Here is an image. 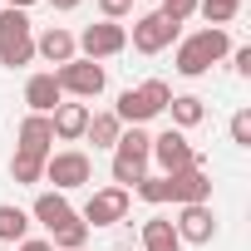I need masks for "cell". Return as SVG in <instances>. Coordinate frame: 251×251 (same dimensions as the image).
<instances>
[{
    "label": "cell",
    "mask_w": 251,
    "mask_h": 251,
    "mask_svg": "<svg viewBox=\"0 0 251 251\" xmlns=\"http://www.w3.org/2000/svg\"><path fill=\"white\" fill-rule=\"evenodd\" d=\"M15 251H54V246H50V236H25V241H15Z\"/></svg>",
    "instance_id": "f546056e"
},
{
    "label": "cell",
    "mask_w": 251,
    "mask_h": 251,
    "mask_svg": "<svg viewBox=\"0 0 251 251\" xmlns=\"http://www.w3.org/2000/svg\"><path fill=\"white\" fill-rule=\"evenodd\" d=\"M74 45L84 50V59H113L128 50V30H123L118 20H99V25H84V35H74Z\"/></svg>",
    "instance_id": "9c48e42d"
},
{
    "label": "cell",
    "mask_w": 251,
    "mask_h": 251,
    "mask_svg": "<svg viewBox=\"0 0 251 251\" xmlns=\"http://www.w3.org/2000/svg\"><path fill=\"white\" fill-rule=\"evenodd\" d=\"M45 182H54L50 192H74V187L94 182L89 153H84V148H59V153H50V158H45Z\"/></svg>",
    "instance_id": "8992f818"
},
{
    "label": "cell",
    "mask_w": 251,
    "mask_h": 251,
    "mask_svg": "<svg viewBox=\"0 0 251 251\" xmlns=\"http://www.w3.org/2000/svg\"><path fill=\"white\" fill-rule=\"evenodd\" d=\"M168 99H173L168 79H143L138 89H123V94H118L113 113H118V123H123V128H143L148 118L168 113Z\"/></svg>",
    "instance_id": "3957f363"
},
{
    "label": "cell",
    "mask_w": 251,
    "mask_h": 251,
    "mask_svg": "<svg viewBox=\"0 0 251 251\" xmlns=\"http://www.w3.org/2000/svg\"><path fill=\"white\" fill-rule=\"evenodd\" d=\"M128 10H133V0H99V15L103 20H123Z\"/></svg>",
    "instance_id": "83f0119b"
},
{
    "label": "cell",
    "mask_w": 251,
    "mask_h": 251,
    "mask_svg": "<svg viewBox=\"0 0 251 251\" xmlns=\"http://www.w3.org/2000/svg\"><path fill=\"white\" fill-rule=\"evenodd\" d=\"M177 30H182V25H173L163 10H148V15H138V20H133L128 45H133L138 54H163L168 45H177Z\"/></svg>",
    "instance_id": "30bf717a"
},
{
    "label": "cell",
    "mask_w": 251,
    "mask_h": 251,
    "mask_svg": "<svg viewBox=\"0 0 251 251\" xmlns=\"http://www.w3.org/2000/svg\"><path fill=\"white\" fill-rule=\"evenodd\" d=\"M231 54V35L226 30H212V25H202L197 35H187V40H177V54H173V69L182 74V79H202L212 64H222Z\"/></svg>",
    "instance_id": "6da1fadb"
},
{
    "label": "cell",
    "mask_w": 251,
    "mask_h": 251,
    "mask_svg": "<svg viewBox=\"0 0 251 251\" xmlns=\"http://www.w3.org/2000/svg\"><path fill=\"white\" fill-rule=\"evenodd\" d=\"M54 10H79V0H50Z\"/></svg>",
    "instance_id": "1f68e13d"
},
{
    "label": "cell",
    "mask_w": 251,
    "mask_h": 251,
    "mask_svg": "<svg viewBox=\"0 0 251 251\" xmlns=\"http://www.w3.org/2000/svg\"><path fill=\"white\" fill-rule=\"evenodd\" d=\"M128 207H133V197H128V187H94L89 192V202H84V226L89 231H99V226H118L123 217H128Z\"/></svg>",
    "instance_id": "52a82bcc"
},
{
    "label": "cell",
    "mask_w": 251,
    "mask_h": 251,
    "mask_svg": "<svg viewBox=\"0 0 251 251\" xmlns=\"http://www.w3.org/2000/svg\"><path fill=\"white\" fill-rule=\"evenodd\" d=\"M133 192H138V197H143L148 207H163V202H168V177H163V173H158V177L148 173V177H143V182H138Z\"/></svg>",
    "instance_id": "d4e9b609"
},
{
    "label": "cell",
    "mask_w": 251,
    "mask_h": 251,
    "mask_svg": "<svg viewBox=\"0 0 251 251\" xmlns=\"http://www.w3.org/2000/svg\"><path fill=\"white\" fill-rule=\"evenodd\" d=\"M25 103H30V113H54V108L64 103V94H59V84H54V69L25 79Z\"/></svg>",
    "instance_id": "2e32d148"
},
{
    "label": "cell",
    "mask_w": 251,
    "mask_h": 251,
    "mask_svg": "<svg viewBox=\"0 0 251 251\" xmlns=\"http://www.w3.org/2000/svg\"><path fill=\"white\" fill-rule=\"evenodd\" d=\"M30 236V212L0 202V241H25Z\"/></svg>",
    "instance_id": "7402d4cb"
},
{
    "label": "cell",
    "mask_w": 251,
    "mask_h": 251,
    "mask_svg": "<svg viewBox=\"0 0 251 251\" xmlns=\"http://www.w3.org/2000/svg\"><path fill=\"white\" fill-rule=\"evenodd\" d=\"M10 177H15L20 187H35V182H45V158L15 153V158H10Z\"/></svg>",
    "instance_id": "603a6c76"
},
{
    "label": "cell",
    "mask_w": 251,
    "mask_h": 251,
    "mask_svg": "<svg viewBox=\"0 0 251 251\" xmlns=\"http://www.w3.org/2000/svg\"><path fill=\"white\" fill-rule=\"evenodd\" d=\"M118 133H123V123H118V113H113V108H103V113H89V128H84V138H89L94 148H108V153H113Z\"/></svg>",
    "instance_id": "d6986e66"
},
{
    "label": "cell",
    "mask_w": 251,
    "mask_h": 251,
    "mask_svg": "<svg viewBox=\"0 0 251 251\" xmlns=\"http://www.w3.org/2000/svg\"><path fill=\"white\" fill-rule=\"evenodd\" d=\"M231 143L236 148H251V108H236L231 113Z\"/></svg>",
    "instance_id": "484cf974"
},
{
    "label": "cell",
    "mask_w": 251,
    "mask_h": 251,
    "mask_svg": "<svg viewBox=\"0 0 251 251\" xmlns=\"http://www.w3.org/2000/svg\"><path fill=\"white\" fill-rule=\"evenodd\" d=\"M15 153H30V158H50L54 153V128H50V113H30L15 133Z\"/></svg>",
    "instance_id": "4fadbf2b"
},
{
    "label": "cell",
    "mask_w": 251,
    "mask_h": 251,
    "mask_svg": "<svg viewBox=\"0 0 251 251\" xmlns=\"http://www.w3.org/2000/svg\"><path fill=\"white\" fill-rule=\"evenodd\" d=\"M50 128H54V143H79L89 128V103H59L50 113Z\"/></svg>",
    "instance_id": "9a60e30c"
},
{
    "label": "cell",
    "mask_w": 251,
    "mask_h": 251,
    "mask_svg": "<svg viewBox=\"0 0 251 251\" xmlns=\"http://www.w3.org/2000/svg\"><path fill=\"white\" fill-rule=\"evenodd\" d=\"M54 84H59L64 99H99V94L108 89V69L94 64V59H84V54H74L69 64L54 69Z\"/></svg>",
    "instance_id": "5b68a950"
},
{
    "label": "cell",
    "mask_w": 251,
    "mask_h": 251,
    "mask_svg": "<svg viewBox=\"0 0 251 251\" xmlns=\"http://www.w3.org/2000/svg\"><path fill=\"white\" fill-rule=\"evenodd\" d=\"M30 217H35L45 231H59V226H64V222H74L79 212L69 207V197H64V192H40V197H35V207H30Z\"/></svg>",
    "instance_id": "e0dca14e"
},
{
    "label": "cell",
    "mask_w": 251,
    "mask_h": 251,
    "mask_svg": "<svg viewBox=\"0 0 251 251\" xmlns=\"http://www.w3.org/2000/svg\"><path fill=\"white\" fill-rule=\"evenodd\" d=\"M231 69H236L241 79H251V45H236V50H231Z\"/></svg>",
    "instance_id": "f1b7e54d"
},
{
    "label": "cell",
    "mask_w": 251,
    "mask_h": 251,
    "mask_svg": "<svg viewBox=\"0 0 251 251\" xmlns=\"http://www.w3.org/2000/svg\"><path fill=\"white\" fill-rule=\"evenodd\" d=\"M153 163V133L148 128H123L113 143V187H138Z\"/></svg>",
    "instance_id": "7a4b0ae2"
},
{
    "label": "cell",
    "mask_w": 251,
    "mask_h": 251,
    "mask_svg": "<svg viewBox=\"0 0 251 251\" xmlns=\"http://www.w3.org/2000/svg\"><path fill=\"white\" fill-rule=\"evenodd\" d=\"M197 15H202L212 30H226V25L241 15V0H197Z\"/></svg>",
    "instance_id": "44dd1931"
},
{
    "label": "cell",
    "mask_w": 251,
    "mask_h": 251,
    "mask_svg": "<svg viewBox=\"0 0 251 251\" xmlns=\"http://www.w3.org/2000/svg\"><path fill=\"white\" fill-rule=\"evenodd\" d=\"M168 202H177V207H187V202H212V173H207V168L168 173Z\"/></svg>",
    "instance_id": "7c38bea8"
},
{
    "label": "cell",
    "mask_w": 251,
    "mask_h": 251,
    "mask_svg": "<svg viewBox=\"0 0 251 251\" xmlns=\"http://www.w3.org/2000/svg\"><path fill=\"white\" fill-rule=\"evenodd\" d=\"M173 231H177L182 246H212V241H217V212H212V202H187V207H177Z\"/></svg>",
    "instance_id": "ba28073f"
},
{
    "label": "cell",
    "mask_w": 251,
    "mask_h": 251,
    "mask_svg": "<svg viewBox=\"0 0 251 251\" xmlns=\"http://www.w3.org/2000/svg\"><path fill=\"white\" fill-rule=\"evenodd\" d=\"M30 5H40V0H0V10H25V15H30Z\"/></svg>",
    "instance_id": "4dcf8cb0"
},
{
    "label": "cell",
    "mask_w": 251,
    "mask_h": 251,
    "mask_svg": "<svg viewBox=\"0 0 251 251\" xmlns=\"http://www.w3.org/2000/svg\"><path fill=\"white\" fill-rule=\"evenodd\" d=\"M35 59V25L25 10H0V64L25 69Z\"/></svg>",
    "instance_id": "277c9868"
},
{
    "label": "cell",
    "mask_w": 251,
    "mask_h": 251,
    "mask_svg": "<svg viewBox=\"0 0 251 251\" xmlns=\"http://www.w3.org/2000/svg\"><path fill=\"white\" fill-rule=\"evenodd\" d=\"M168 118H173L177 133H187V128H197V123L207 118V103H202L197 94H173V99H168Z\"/></svg>",
    "instance_id": "ac0fdd59"
},
{
    "label": "cell",
    "mask_w": 251,
    "mask_h": 251,
    "mask_svg": "<svg viewBox=\"0 0 251 251\" xmlns=\"http://www.w3.org/2000/svg\"><path fill=\"white\" fill-rule=\"evenodd\" d=\"M84 241H89V226L74 217V222H64L59 231H50V246L54 251H84Z\"/></svg>",
    "instance_id": "cb8c5ba5"
},
{
    "label": "cell",
    "mask_w": 251,
    "mask_h": 251,
    "mask_svg": "<svg viewBox=\"0 0 251 251\" xmlns=\"http://www.w3.org/2000/svg\"><path fill=\"white\" fill-rule=\"evenodd\" d=\"M35 54H40L45 64H54V69H59V64H69V59L79 54V45H74V35H69L64 25H50V30H40V35H35Z\"/></svg>",
    "instance_id": "5bb4252c"
},
{
    "label": "cell",
    "mask_w": 251,
    "mask_h": 251,
    "mask_svg": "<svg viewBox=\"0 0 251 251\" xmlns=\"http://www.w3.org/2000/svg\"><path fill=\"white\" fill-rule=\"evenodd\" d=\"M143 251H182V241L173 231V217H148L143 222Z\"/></svg>",
    "instance_id": "ffe728a7"
},
{
    "label": "cell",
    "mask_w": 251,
    "mask_h": 251,
    "mask_svg": "<svg viewBox=\"0 0 251 251\" xmlns=\"http://www.w3.org/2000/svg\"><path fill=\"white\" fill-rule=\"evenodd\" d=\"M153 163H158L163 177H168V173H182V168H202V153L187 143V133L163 128V133H153Z\"/></svg>",
    "instance_id": "8fae6325"
},
{
    "label": "cell",
    "mask_w": 251,
    "mask_h": 251,
    "mask_svg": "<svg viewBox=\"0 0 251 251\" xmlns=\"http://www.w3.org/2000/svg\"><path fill=\"white\" fill-rule=\"evenodd\" d=\"M158 10H163L173 25H182V20H192V15H197V0H163Z\"/></svg>",
    "instance_id": "4316f807"
}]
</instances>
